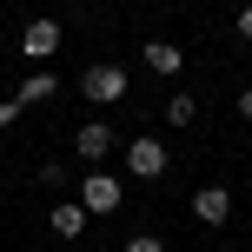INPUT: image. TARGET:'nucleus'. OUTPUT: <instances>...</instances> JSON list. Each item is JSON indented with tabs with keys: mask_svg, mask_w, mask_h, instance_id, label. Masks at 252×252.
Segmentation results:
<instances>
[{
	"mask_svg": "<svg viewBox=\"0 0 252 252\" xmlns=\"http://www.w3.org/2000/svg\"><path fill=\"white\" fill-rule=\"evenodd\" d=\"M80 100H93V106L126 100V66H87L80 73Z\"/></svg>",
	"mask_w": 252,
	"mask_h": 252,
	"instance_id": "nucleus-1",
	"label": "nucleus"
},
{
	"mask_svg": "<svg viewBox=\"0 0 252 252\" xmlns=\"http://www.w3.org/2000/svg\"><path fill=\"white\" fill-rule=\"evenodd\" d=\"M239 40H246V47H252V7L239 13Z\"/></svg>",
	"mask_w": 252,
	"mask_h": 252,
	"instance_id": "nucleus-13",
	"label": "nucleus"
},
{
	"mask_svg": "<svg viewBox=\"0 0 252 252\" xmlns=\"http://www.w3.org/2000/svg\"><path fill=\"white\" fill-rule=\"evenodd\" d=\"M20 113H27L20 100H0V133H7V126H20Z\"/></svg>",
	"mask_w": 252,
	"mask_h": 252,
	"instance_id": "nucleus-11",
	"label": "nucleus"
},
{
	"mask_svg": "<svg viewBox=\"0 0 252 252\" xmlns=\"http://www.w3.org/2000/svg\"><path fill=\"white\" fill-rule=\"evenodd\" d=\"M53 93H60V80H53V73H33L13 100H20V106H40V100H53Z\"/></svg>",
	"mask_w": 252,
	"mask_h": 252,
	"instance_id": "nucleus-9",
	"label": "nucleus"
},
{
	"mask_svg": "<svg viewBox=\"0 0 252 252\" xmlns=\"http://www.w3.org/2000/svg\"><path fill=\"white\" fill-rule=\"evenodd\" d=\"M80 226H87V206L80 199H53V232L60 239H80Z\"/></svg>",
	"mask_w": 252,
	"mask_h": 252,
	"instance_id": "nucleus-8",
	"label": "nucleus"
},
{
	"mask_svg": "<svg viewBox=\"0 0 252 252\" xmlns=\"http://www.w3.org/2000/svg\"><path fill=\"white\" fill-rule=\"evenodd\" d=\"M192 113H199L192 93H173V100H166V120H173V126H192Z\"/></svg>",
	"mask_w": 252,
	"mask_h": 252,
	"instance_id": "nucleus-10",
	"label": "nucleus"
},
{
	"mask_svg": "<svg viewBox=\"0 0 252 252\" xmlns=\"http://www.w3.org/2000/svg\"><path fill=\"white\" fill-rule=\"evenodd\" d=\"M139 60H146L153 73H179V66H186V53H179L173 40H146V47H139Z\"/></svg>",
	"mask_w": 252,
	"mask_h": 252,
	"instance_id": "nucleus-7",
	"label": "nucleus"
},
{
	"mask_svg": "<svg viewBox=\"0 0 252 252\" xmlns=\"http://www.w3.org/2000/svg\"><path fill=\"white\" fill-rule=\"evenodd\" d=\"M120 252H166V246H159V239H153V232H139V239H126Z\"/></svg>",
	"mask_w": 252,
	"mask_h": 252,
	"instance_id": "nucleus-12",
	"label": "nucleus"
},
{
	"mask_svg": "<svg viewBox=\"0 0 252 252\" xmlns=\"http://www.w3.org/2000/svg\"><path fill=\"white\" fill-rule=\"evenodd\" d=\"M20 53H27V60H53V53H60V27H53V20H27Z\"/></svg>",
	"mask_w": 252,
	"mask_h": 252,
	"instance_id": "nucleus-6",
	"label": "nucleus"
},
{
	"mask_svg": "<svg viewBox=\"0 0 252 252\" xmlns=\"http://www.w3.org/2000/svg\"><path fill=\"white\" fill-rule=\"evenodd\" d=\"M113 146H120V139H113V126H106V120H87V126L73 133V153H80L87 166H100V159H106Z\"/></svg>",
	"mask_w": 252,
	"mask_h": 252,
	"instance_id": "nucleus-4",
	"label": "nucleus"
},
{
	"mask_svg": "<svg viewBox=\"0 0 252 252\" xmlns=\"http://www.w3.org/2000/svg\"><path fill=\"white\" fill-rule=\"evenodd\" d=\"M192 219H199V226H226L232 219V192L226 186H199L192 192Z\"/></svg>",
	"mask_w": 252,
	"mask_h": 252,
	"instance_id": "nucleus-5",
	"label": "nucleus"
},
{
	"mask_svg": "<svg viewBox=\"0 0 252 252\" xmlns=\"http://www.w3.org/2000/svg\"><path fill=\"white\" fill-rule=\"evenodd\" d=\"M126 173L133 179H159L166 173V146L159 139H126Z\"/></svg>",
	"mask_w": 252,
	"mask_h": 252,
	"instance_id": "nucleus-3",
	"label": "nucleus"
},
{
	"mask_svg": "<svg viewBox=\"0 0 252 252\" xmlns=\"http://www.w3.org/2000/svg\"><path fill=\"white\" fill-rule=\"evenodd\" d=\"M239 120H252V87H246V93H239Z\"/></svg>",
	"mask_w": 252,
	"mask_h": 252,
	"instance_id": "nucleus-14",
	"label": "nucleus"
},
{
	"mask_svg": "<svg viewBox=\"0 0 252 252\" xmlns=\"http://www.w3.org/2000/svg\"><path fill=\"white\" fill-rule=\"evenodd\" d=\"M80 206L100 213V219L120 213V206H126V199H120V179H113V173H87V179H80Z\"/></svg>",
	"mask_w": 252,
	"mask_h": 252,
	"instance_id": "nucleus-2",
	"label": "nucleus"
}]
</instances>
